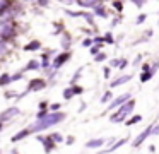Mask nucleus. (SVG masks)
Listing matches in <instances>:
<instances>
[{"label":"nucleus","mask_w":159,"mask_h":154,"mask_svg":"<svg viewBox=\"0 0 159 154\" xmlns=\"http://www.w3.org/2000/svg\"><path fill=\"white\" fill-rule=\"evenodd\" d=\"M103 77H104V81H108V79H110V75H111V67L110 65H106V67H103Z\"/></svg>","instance_id":"72a5a7b5"},{"label":"nucleus","mask_w":159,"mask_h":154,"mask_svg":"<svg viewBox=\"0 0 159 154\" xmlns=\"http://www.w3.org/2000/svg\"><path fill=\"white\" fill-rule=\"evenodd\" d=\"M24 2H31V3H34V0H24Z\"/></svg>","instance_id":"3c124183"},{"label":"nucleus","mask_w":159,"mask_h":154,"mask_svg":"<svg viewBox=\"0 0 159 154\" xmlns=\"http://www.w3.org/2000/svg\"><path fill=\"white\" fill-rule=\"evenodd\" d=\"M139 122H142V115H132V116H128V118L125 120V125L132 127V125H135V123H139Z\"/></svg>","instance_id":"393cba45"},{"label":"nucleus","mask_w":159,"mask_h":154,"mask_svg":"<svg viewBox=\"0 0 159 154\" xmlns=\"http://www.w3.org/2000/svg\"><path fill=\"white\" fill-rule=\"evenodd\" d=\"M128 99H132V92H123V94H120V96H115V98L111 99V103L106 106V110H104V115H106V113H113L116 108H120L121 105H125Z\"/></svg>","instance_id":"20e7f679"},{"label":"nucleus","mask_w":159,"mask_h":154,"mask_svg":"<svg viewBox=\"0 0 159 154\" xmlns=\"http://www.w3.org/2000/svg\"><path fill=\"white\" fill-rule=\"evenodd\" d=\"M93 44H94L93 36H87V38H84V40H82V46H84V48H91Z\"/></svg>","instance_id":"7c9ffc66"},{"label":"nucleus","mask_w":159,"mask_h":154,"mask_svg":"<svg viewBox=\"0 0 159 154\" xmlns=\"http://www.w3.org/2000/svg\"><path fill=\"white\" fill-rule=\"evenodd\" d=\"M99 51H103V50H101V46H98V44H93V46L89 48V53L93 55V57H96V55L99 53Z\"/></svg>","instance_id":"c9c22d12"},{"label":"nucleus","mask_w":159,"mask_h":154,"mask_svg":"<svg viewBox=\"0 0 159 154\" xmlns=\"http://www.w3.org/2000/svg\"><path fill=\"white\" fill-rule=\"evenodd\" d=\"M65 120H67L65 111H50L43 120H34V122L28 127H29V130H31V133H41V132H45V130L52 128V127L58 125V123L65 122Z\"/></svg>","instance_id":"f257e3e1"},{"label":"nucleus","mask_w":159,"mask_h":154,"mask_svg":"<svg viewBox=\"0 0 159 154\" xmlns=\"http://www.w3.org/2000/svg\"><path fill=\"white\" fill-rule=\"evenodd\" d=\"M48 113H50V110H38V113H36V120H43Z\"/></svg>","instance_id":"f704fd0d"},{"label":"nucleus","mask_w":159,"mask_h":154,"mask_svg":"<svg viewBox=\"0 0 159 154\" xmlns=\"http://www.w3.org/2000/svg\"><path fill=\"white\" fill-rule=\"evenodd\" d=\"M154 125H156V123H151V125H147V127H145V130H142V132H140V133H139V135L134 139V142H132V147H135V149H137V147H140L142 144H144L145 140H147L149 137L152 135V130H154Z\"/></svg>","instance_id":"0eeeda50"},{"label":"nucleus","mask_w":159,"mask_h":154,"mask_svg":"<svg viewBox=\"0 0 159 154\" xmlns=\"http://www.w3.org/2000/svg\"><path fill=\"white\" fill-rule=\"evenodd\" d=\"M48 135L52 137V140H53L55 144H63V142H65V137H63L60 132H50Z\"/></svg>","instance_id":"b1692460"},{"label":"nucleus","mask_w":159,"mask_h":154,"mask_svg":"<svg viewBox=\"0 0 159 154\" xmlns=\"http://www.w3.org/2000/svg\"><path fill=\"white\" fill-rule=\"evenodd\" d=\"M36 140H38V142L43 146V151H45L46 154L53 152V151H55V147H57V144L52 140V137H50V135H41V133H36Z\"/></svg>","instance_id":"9d476101"},{"label":"nucleus","mask_w":159,"mask_h":154,"mask_svg":"<svg viewBox=\"0 0 159 154\" xmlns=\"http://www.w3.org/2000/svg\"><path fill=\"white\" fill-rule=\"evenodd\" d=\"M135 99H128L125 105H121L120 108H116L113 113L110 115V122L111 123H125V120L128 118V116H132V113H134V108H135Z\"/></svg>","instance_id":"f03ea898"},{"label":"nucleus","mask_w":159,"mask_h":154,"mask_svg":"<svg viewBox=\"0 0 159 154\" xmlns=\"http://www.w3.org/2000/svg\"><path fill=\"white\" fill-rule=\"evenodd\" d=\"M103 2H108V0H103Z\"/></svg>","instance_id":"603ef678"},{"label":"nucleus","mask_w":159,"mask_h":154,"mask_svg":"<svg viewBox=\"0 0 159 154\" xmlns=\"http://www.w3.org/2000/svg\"><path fill=\"white\" fill-rule=\"evenodd\" d=\"M74 40H72V34L69 31H63L60 34V44H62V50L63 51H70V46H72Z\"/></svg>","instance_id":"4468645a"},{"label":"nucleus","mask_w":159,"mask_h":154,"mask_svg":"<svg viewBox=\"0 0 159 154\" xmlns=\"http://www.w3.org/2000/svg\"><path fill=\"white\" fill-rule=\"evenodd\" d=\"M116 139H113V137H110V139H104V137H98V139H91L86 142V147L87 149H101V147H104L106 144L110 142H115Z\"/></svg>","instance_id":"9b49d317"},{"label":"nucleus","mask_w":159,"mask_h":154,"mask_svg":"<svg viewBox=\"0 0 159 154\" xmlns=\"http://www.w3.org/2000/svg\"><path fill=\"white\" fill-rule=\"evenodd\" d=\"M149 152H156V146L152 144V146H149Z\"/></svg>","instance_id":"de8ad7c7"},{"label":"nucleus","mask_w":159,"mask_h":154,"mask_svg":"<svg viewBox=\"0 0 159 154\" xmlns=\"http://www.w3.org/2000/svg\"><path fill=\"white\" fill-rule=\"evenodd\" d=\"M63 5H75V0H60Z\"/></svg>","instance_id":"c03bdc74"},{"label":"nucleus","mask_w":159,"mask_h":154,"mask_svg":"<svg viewBox=\"0 0 159 154\" xmlns=\"http://www.w3.org/2000/svg\"><path fill=\"white\" fill-rule=\"evenodd\" d=\"M24 74H26L24 70H19L17 74H14V75H12V82H16V81H19V79H22V77H24Z\"/></svg>","instance_id":"58836bf2"},{"label":"nucleus","mask_w":159,"mask_h":154,"mask_svg":"<svg viewBox=\"0 0 159 154\" xmlns=\"http://www.w3.org/2000/svg\"><path fill=\"white\" fill-rule=\"evenodd\" d=\"M103 0H75V5L80 7L82 10H93L98 3H101Z\"/></svg>","instance_id":"dca6fc26"},{"label":"nucleus","mask_w":159,"mask_h":154,"mask_svg":"<svg viewBox=\"0 0 159 154\" xmlns=\"http://www.w3.org/2000/svg\"><path fill=\"white\" fill-rule=\"evenodd\" d=\"M132 3H134L135 7H139V9H140V7H144L145 5V0H130Z\"/></svg>","instance_id":"79ce46f5"},{"label":"nucleus","mask_w":159,"mask_h":154,"mask_svg":"<svg viewBox=\"0 0 159 154\" xmlns=\"http://www.w3.org/2000/svg\"><path fill=\"white\" fill-rule=\"evenodd\" d=\"M24 72H33V70H41V62L38 60V58H31V60L26 63V67L22 68Z\"/></svg>","instance_id":"6ab92c4d"},{"label":"nucleus","mask_w":159,"mask_h":154,"mask_svg":"<svg viewBox=\"0 0 159 154\" xmlns=\"http://www.w3.org/2000/svg\"><path fill=\"white\" fill-rule=\"evenodd\" d=\"M4 125H5V123H2V122H0V132L4 130Z\"/></svg>","instance_id":"09e8293b"},{"label":"nucleus","mask_w":159,"mask_h":154,"mask_svg":"<svg viewBox=\"0 0 159 154\" xmlns=\"http://www.w3.org/2000/svg\"><path fill=\"white\" fill-rule=\"evenodd\" d=\"M82 70H84V67H80L79 70H75V74H74L72 79H70V84H75V81H79V79L82 77Z\"/></svg>","instance_id":"c85d7f7f"},{"label":"nucleus","mask_w":159,"mask_h":154,"mask_svg":"<svg viewBox=\"0 0 159 154\" xmlns=\"http://www.w3.org/2000/svg\"><path fill=\"white\" fill-rule=\"evenodd\" d=\"M7 53H9V43L5 40H2V38H0V58L5 57Z\"/></svg>","instance_id":"a878e982"},{"label":"nucleus","mask_w":159,"mask_h":154,"mask_svg":"<svg viewBox=\"0 0 159 154\" xmlns=\"http://www.w3.org/2000/svg\"><path fill=\"white\" fill-rule=\"evenodd\" d=\"M50 108V101H39L38 110H48Z\"/></svg>","instance_id":"a19ab883"},{"label":"nucleus","mask_w":159,"mask_h":154,"mask_svg":"<svg viewBox=\"0 0 159 154\" xmlns=\"http://www.w3.org/2000/svg\"><path fill=\"white\" fill-rule=\"evenodd\" d=\"M12 84V75L9 72H2L0 74V87H7Z\"/></svg>","instance_id":"412c9836"},{"label":"nucleus","mask_w":159,"mask_h":154,"mask_svg":"<svg viewBox=\"0 0 159 154\" xmlns=\"http://www.w3.org/2000/svg\"><path fill=\"white\" fill-rule=\"evenodd\" d=\"M63 12H65L67 16H70V17H82L91 27H96V24H94V14L91 12V10H82V9L80 10H70V9H65Z\"/></svg>","instance_id":"39448f33"},{"label":"nucleus","mask_w":159,"mask_h":154,"mask_svg":"<svg viewBox=\"0 0 159 154\" xmlns=\"http://www.w3.org/2000/svg\"><path fill=\"white\" fill-rule=\"evenodd\" d=\"M91 12L94 14V17H101V19H108L110 17V14H108V9H106V5H104V2H101V3H98L96 7H94Z\"/></svg>","instance_id":"f3484780"},{"label":"nucleus","mask_w":159,"mask_h":154,"mask_svg":"<svg viewBox=\"0 0 159 154\" xmlns=\"http://www.w3.org/2000/svg\"><path fill=\"white\" fill-rule=\"evenodd\" d=\"M62 98L65 99V101H70V99H74V98H75L72 86H67V87H63V91H62Z\"/></svg>","instance_id":"5701e85b"},{"label":"nucleus","mask_w":159,"mask_h":154,"mask_svg":"<svg viewBox=\"0 0 159 154\" xmlns=\"http://www.w3.org/2000/svg\"><path fill=\"white\" fill-rule=\"evenodd\" d=\"M21 110L17 108V106H9V108H5L4 111H0V122L2 123H9L12 122L14 118H17V116H21Z\"/></svg>","instance_id":"423d86ee"},{"label":"nucleus","mask_w":159,"mask_h":154,"mask_svg":"<svg viewBox=\"0 0 159 154\" xmlns=\"http://www.w3.org/2000/svg\"><path fill=\"white\" fill-rule=\"evenodd\" d=\"M46 86H48V81H46L45 77H36V79H31V81L28 82L26 91L28 92H38V91L46 89Z\"/></svg>","instance_id":"6e6552de"},{"label":"nucleus","mask_w":159,"mask_h":154,"mask_svg":"<svg viewBox=\"0 0 159 154\" xmlns=\"http://www.w3.org/2000/svg\"><path fill=\"white\" fill-rule=\"evenodd\" d=\"M145 21H147V14L142 12V14H139V16H137V19H135V24H137V26H140V24H144Z\"/></svg>","instance_id":"2f4dec72"},{"label":"nucleus","mask_w":159,"mask_h":154,"mask_svg":"<svg viewBox=\"0 0 159 154\" xmlns=\"http://www.w3.org/2000/svg\"><path fill=\"white\" fill-rule=\"evenodd\" d=\"M113 98H115V96H113V91H111V89H106V91L103 92V96H101L99 103H101V105H110Z\"/></svg>","instance_id":"4be33fe9"},{"label":"nucleus","mask_w":159,"mask_h":154,"mask_svg":"<svg viewBox=\"0 0 159 154\" xmlns=\"http://www.w3.org/2000/svg\"><path fill=\"white\" fill-rule=\"evenodd\" d=\"M120 22H121V17H120V16H118V17H115V19L111 21V27L118 26V24H120Z\"/></svg>","instance_id":"37998d69"},{"label":"nucleus","mask_w":159,"mask_h":154,"mask_svg":"<svg viewBox=\"0 0 159 154\" xmlns=\"http://www.w3.org/2000/svg\"><path fill=\"white\" fill-rule=\"evenodd\" d=\"M70 57H72V53L70 51H58V53L53 57V62H52V67H55L57 70H60V68L63 67V65L67 63V62L70 60Z\"/></svg>","instance_id":"1a4fd4ad"},{"label":"nucleus","mask_w":159,"mask_h":154,"mask_svg":"<svg viewBox=\"0 0 159 154\" xmlns=\"http://www.w3.org/2000/svg\"><path fill=\"white\" fill-rule=\"evenodd\" d=\"M152 135H159V125H157V123L154 125V130H152Z\"/></svg>","instance_id":"a18cd8bd"},{"label":"nucleus","mask_w":159,"mask_h":154,"mask_svg":"<svg viewBox=\"0 0 159 154\" xmlns=\"http://www.w3.org/2000/svg\"><path fill=\"white\" fill-rule=\"evenodd\" d=\"M72 86V89H74V94L75 96H80L84 92V87H80V86H77V84H70Z\"/></svg>","instance_id":"e433bc0d"},{"label":"nucleus","mask_w":159,"mask_h":154,"mask_svg":"<svg viewBox=\"0 0 159 154\" xmlns=\"http://www.w3.org/2000/svg\"><path fill=\"white\" fill-rule=\"evenodd\" d=\"M134 79V74H120L118 77H115L113 81L110 82V89H115V87H120V86L127 84Z\"/></svg>","instance_id":"f8f14e48"},{"label":"nucleus","mask_w":159,"mask_h":154,"mask_svg":"<svg viewBox=\"0 0 159 154\" xmlns=\"http://www.w3.org/2000/svg\"><path fill=\"white\" fill-rule=\"evenodd\" d=\"M140 62H142V55H139V57H137V58H135V60H134V65H139V63H140Z\"/></svg>","instance_id":"49530a36"},{"label":"nucleus","mask_w":159,"mask_h":154,"mask_svg":"<svg viewBox=\"0 0 159 154\" xmlns=\"http://www.w3.org/2000/svg\"><path fill=\"white\" fill-rule=\"evenodd\" d=\"M50 111H62V103H50Z\"/></svg>","instance_id":"473e14b6"},{"label":"nucleus","mask_w":159,"mask_h":154,"mask_svg":"<svg viewBox=\"0 0 159 154\" xmlns=\"http://www.w3.org/2000/svg\"><path fill=\"white\" fill-rule=\"evenodd\" d=\"M108 58V55L104 53V51H99V53L96 55V57H94V62H98V63H103L104 60H106Z\"/></svg>","instance_id":"c756f323"},{"label":"nucleus","mask_w":159,"mask_h":154,"mask_svg":"<svg viewBox=\"0 0 159 154\" xmlns=\"http://www.w3.org/2000/svg\"><path fill=\"white\" fill-rule=\"evenodd\" d=\"M41 48H43L41 41H39V40H33V41H29L28 44H24L22 50H24V51H38V50H41Z\"/></svg>","instance_id":"aec40b11"},{"label":"nucleus","mask_w":159,"mask_h":154,"mask_svg":"<svg viewBox=\"0 0 159 154\" xmlns=\"http://www.w3.org/2000/svg\"><path fill=\"white\" fill-rule=\"evenodd\" d=\"M127 65H128L127 58H113V60H110V67L111 68H118V72H121Z\"/></svg>","instance_id":"a211bd4d"},{"label":"nucleus","mask_w":159,"mask_h":154,"mask_svg":"<svg viewBox=\"0 0 159 154\" xmlns=\"http://www.w3.org/2000/svg\"><path fill=\"white\" fill-rule=\"evenodd\" d=\"M75 144V137L74 135H67L65 137V146H74Z\"/></svg>","instance_id":"ea45409f"},{"label":"nucleus","mask_w":159,"mask_h":154,"mask_svg":"<svg viewBox=\"0 0 159 154\" xmlns=\"http://www.w3.org/2000/svg\"><path fill=\"white\" fill-rule=\"evenodd\" d=\"M0 154H2V151H0Z\"/></svg>","instance_id":"864d4df0"},{"label":"nucleus","mask_w":159,"mask_h":154,"mask_svg":"<svg viewBox=\"0 0 159 154\" xmlns=\"http://www.w3.org/2000/svg\"><path fill=\"white\" fill-rule=\"evenodd\" d=\"M29 135H33V133H31V130H29V127H24V128H21L19 132H16L14 135L11 137V142H12V144H17V142L24 140L26 137H29Z\"/></svg>","instance_id":"2eb2a0df"},{"label":"nucleus","mask_w":159,"mask_h":154,"mask_svg":"<svg viewBox=\"0 0 159 154\" xmlns=\"http://www.w3.org/2000/svg\"><path fill=\"white\" fill-rule=\"evenodd\" d=\"M111 5H113V9L116 10V12H123V0H111Z\"/></svg>","instance_id":"cd10ccee"},{"label":"nucleus","mask_w":159,"mask_h":154,"mask_svg":"<svg viewBox=\"0 0 159 154\" xmlns=\"http://www.w3.org/2000/svg\"><path fill=\"white\" fill-rule=\"evenodd\" d=\"M16 36H17V29H16L14 21H0V38L7 43H12Z\"/></svg>","instance_id":"7ed1b4c3"},{"label":"nucleus","mask_w":159,"mask_h":154,"mask_svg":"<svg viewBox=\"0 0 159 154\" xmlns=\"http://www.w3.org/2000/svg\"><path fill=\"white\" fill-rule=\"evenodd\" d=\"M103 38H104V43H106V44H115V41H116L111 31H106V33L103 34Z\"/></svg>","instance_id":"bb28decb"},{"label":"nucleus","mask_w":159,"mask_h":154,"mask_svg":"<svg viewBox=\"0 0 159 154\" xmlns=\"http://www.w3.org/2000/svg\"><path fill=\"white\" fill-rule=\"evenodd\" d=\"M55 51L53 50H46L45 53L41 55V58H39V62H41V70H46V68L52 67V62H53V57H55Z\"/></svg>","instance_id":"ddd939ff"},{"label":"nucleus","mask_w":159,"mask_h":154,"mask_svg":"<svg viewBox=\"0 0 159 154\" xmlns=\"http://www.w3.org/2000/svg\"><path fill=\"white\" fill-rule=\"evenodd\" d=\"M50 2H52V0H34V3H36V5L43 7V9H46V7H50Z\"/></svg>","instance_id":"4c0bfd02"},{"label":"nucleus","mask_w":159,"mask_h":154,"mask_svg":"<svg viewBox=\"0 0 159 154\" xmlns=\"http://www.w3.org/2000/svg\"><path fill=\"white\" fill-rule=\"evenodd\" d=\"M12 154H19V151H17V149H14V151H12Z\"/></svg>","instance_id":"8fccbe9b"}]
</instances>
